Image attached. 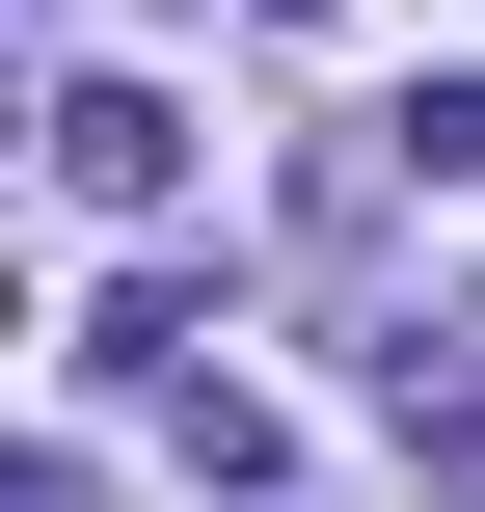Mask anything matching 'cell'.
Returning a JSON list of instances; mask_svg holds the SVG:
<instances>
[{
    "label": "cell",
    "mask_w": 485,
    "mask_h": 512,
    "mask_svg": "<svg viewBox=\"0 0 485 512\" xmlns=\"http://www.w3.org/2000/svg\"><path fill=\"white\" fill-rule=\"evenodd\" d=\"M54 189H81V216H162V189H189V108H162V81H81V108H54Z\"/></svg>",
    "instance_id": "obj_1"
},
{
    "label": "cell",
    "mask_w": 485,
    "mask_h": 512,
    "mask_svg": "<svg viewBox=\"0 0 485 512\" xmlns=\"http://www.w3.org/2000/svg\"><path fill=\"white\" fill-rule=\"evenodd\" d=\"M270 27H324V0H270Z\"/></svg>",
    "instance_id": "obj_2"
}]
</instances>
